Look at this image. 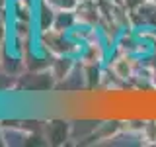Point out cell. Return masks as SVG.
Here are the masks:
<instances>
[{
	"label": "cell",
	"instance_id": "cell-1",
	"mask_svg": "<svg viewBox=\"0 0 156 147\" xmlns=\"http://www.w3.org/2000/svg\"><path fill=\"white\" fill-rule=\"evenodd\" d=\"M18 0H4V20H2V43H4V57L10 63L18 65L22 61V45H20V16H18Z\"/></svg>",
	"mask_w": 156,
	"mask_h": 147
},
{
	"label": "cell",
	"instance_id": "cell-2",
	"mask_svg": "<svg viewBox=\"0 0 156 147\" xmlns=\"http://www.w3.org/2000/svg\"><path fill=\"white\" fill-rule=\"evenodd\" d=\"M29 2V29H27V51L33 61H45L47 53L43 47V10L41 0H27Z\"/></svg>",
	"mask_w": 156,
	"mask_h": 147
}]
</instances>
